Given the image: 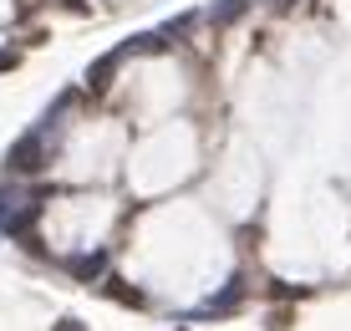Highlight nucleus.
I'll use <instances>...</instances> for the list:
<instances>
[{"label":"nucleus","instance_id":"f257e3e1","mask_svg":"<svg viewBox=\"0 0 351 331\" xmlns=\"http://www.w3.org/2000/svg\"><path fill=\"white\" fill-rule=\"evenodd\" d=\"M10 168H16V174H41L46 168V138L41 133H31V138H21L16 148H10Z\"/></svg>","mask_w":351,"mask_h":331},{"label":"nucleus","instance_id":"f03ea898","mask_svg":"<svg viewBox=\"0 0 351 331\" xmlns=\"http://www.w3.org/2000/svg\"><path fill=\"white\" fill-rule=\"evenodd\" d=\"M117 67H123V52L97 56L92 67H87V87H92V92H107V87H112V77H117Z\"/></svg>","mask_w":351,"mask_h":331},{"label":"nucleus","instance_id":"7ed1b4c3","mask_svg":"<svg viewBox=\"0 0 351 331\" xmlns=\"http://www.w3.org/2000/svg\"><path fill=\"white\" fill-rule=\"evenodd\" d=\"M168 46H173V41H168L163 31H143V36H132V41L123 46V56H163Z\"/></svg>","mask_w":351,"mask_h":331},{"label":"nucleus","instance_id":"20e7f679","mask_svg":"<svg viewBox=\"0 0 351 331\" xmlns=\"http://www.w3.org/2000/svg\"><path fill=\"white\" fill-rule=\"evenodd\" d=\"M250 5H255V0H219V5L209 10V21L214 26H234L239 16H250Z\"/></svg>","mask_w":351,"mask_h":331},{"label":"nucleus","instance_id":"39448f33","mask_svg":"<svg viewBox=\"0 0 351 331\" xmlns=\"http://www.w3.org/2000/svg\"><path fill=\"white\" fill-rule=\"evenodd\" d=\"M102 290H107V296H117L123 306H143V290H132L128 280H112V275H107V280H102Z\"/></svg>","mask_w":351,"mask_h":331},{"label":"nucleus","instance_id":"423d86ee","mask_svg":"<svg viewBox=\"0 0 351 331\" xmlns=\"http://www.w3.org/2000/svg\"><path fill=\"white\" fill-rule=\"evenodd\" d=\"M239 301H245V286H239V280H229V286L219 290V296H214V306H209V311H234Z\"/></svg>","mask_w":351,"mask_h":331},{"label":"nucleus","instance_id":"0eeeda50","mask_svg":"<svg viewBox=\"0 0 351 331\" xmlns=\"http://www.w3.org/2000/svg\"><path fill=\"white\" fill-rule=\"evenodd\" d=\"M102 265H107V255L97 250V255H87V260H77V265H71V271H77L82 280H97V275H102Z\"/></svg>","mask_w":351,"mask_h":331},{"label":"nucleus","instance_id":"6e6552de","mask_svg":"<svg viewBox=\"0 0 351 331\" xmlns=\"http://www.w3.org/2000/svg\"><path fill=\"white\" fill-rule=\"evenodd\" d=\"M300 5V0H270V10H275V16H285V10H295Z\"/></svg>","mask_w":351,"mask_h":331},{"label":"nucleus","instance_id":"1a4fd4ad","mask_svg":"<svg viewBox=\"0 0 351 331\" xmlns=\"http://www.w3.org/2000/svg\"><path fill=\"white\" fill-rule=\"evenodd\" d=\"M16 61H21L16 52H0V71H10V67H16Z\"/></svg>","mask_w":351,"mask_h":331},{"label":"nucleus","instance_id":"9d476101","mask_svg":"<svg viewBox=\"0 0 351 331\" xmlns=\"http://www.w3.org/2000/svg\"><path fill=\"white\" fill-rule=\"evenodd\" d=\"M56 331H82V326H77V321H62V326H56Z\"/></svg>","mask_w":351,"mask_h":331}]
</instances>
